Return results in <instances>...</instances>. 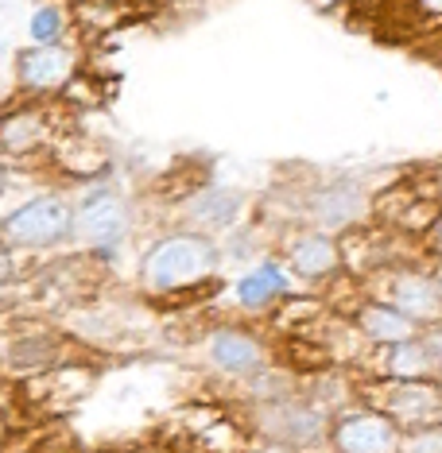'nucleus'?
Segmentation results:
<instances>
[{
  "label": "nucleus",
  "mask_w": 442,
  "mask_h": 453,
  "mask_svg": "<svg viewBox=\"0 0 442 453\" xmlns=\"http://www.w3.org/2000/svg\"><path fill=\"white\" fill-rule=\"evenodd\" d=\"M151 8H156V0H74L70 16L86 32H112V27H125L132 19L148 16Z\"/></svg>",
  "instance_id": "21"
},
{
  "label": "nucleus",
  "mask_w": 442,
  "mask_h": 453,
  "mask_svg": "<svg viewBox=\"0 0 442 453\" xmlns=\"http://www.w3.org/2000/svg\"><path fill=\"white\" fill-rule=\"evenodd\" d=\"M272 252L287 264L295 283L306 287V291H326V287L345 275L342 236L311 229V225H287V229H280Z\"/></svg>",
  "instance_id": "7"
},
{
  "label": "nucleus",
  "mask_w": 442,
  "mask_h": 453,
  "mask_svg": "<svg viewBox=\"0 0 442 453\" xmlns=\"http://www.w3.org/2000/svg\"><path fill=\"white\" fill-rule=\"evenodd\" d=\"M326 453H330V449H326Z\"/></svg>",
  "instance_id": "32"
},
{
  "label": "nucleus",
  "mask_w": 442,
  "mask_h": 453,
  "mask_svg": "<svg viewBox=\"0 0 442 453\" xmlns=\"http://www.w3.org/2000/svg\"><path fill=\"white\" fill-rule=\"evenodd\" d=\"M419 179H423V187L430 190V198H435L442 205V159L438 163H430V167L419 171Z\"/></svg>",
  "instance_id": "26"
},
{
  "label": "nucleus",
  "mask_w": 442,
  "mask_h": 453,
  "mask_svg": "<svg viewBox=\"0 0 442 453\" xmlns=\"http://www.w3.org/2000/svg\"><path fill=\"white\" fill-rule=\"evenodd\" d=\"M8 430H12V426H8V415L0 411V449H4V441H8Z\"/></svg>",
  "instance_id": "31"
},
{
  "label": "nucleus",
  "mask_w": 442,
  "mask_h": 453,
  "mask_svg": "<svg viewBox=\"0 0 442 453\" xmlns=\"http://www.w3.org/2000/svg\"><path fill=\"white\" fill-rule=\"evenodd\" d=\"M70 337L63 334H50V329H32V334H19L12 345L4 349L0 365L12 368L19 376H39V372H50L58 365H70Z\"/></svg>",
  "instance_id": "18"
},
{
  "label": "nucleus",
  "mask_w": 442,
  "mask_h": 453,
  "mask_svg": "<svg viewBox=\"0 0 442 453\" xmlns=\"http://www.w3.org/2000/svg\"><path fill=\"white\" fill-rule=\"evenodd\" d=\"M299 291V283H295V275L287 272V264L280 260L275 252L260 256L256 264H249V272L241 275L237 283H233V306H237V314L244 322H268L275 314V306L283 303L287 295Z\"/></svg>",
  "instance_id": "14"
},
{
  "label": "nucleus",
  "mask_w": 442,
  "mask_h": 453,
  "mask_svg": "<svg viewBox=\"0 0 442 453\" xmlns=\"http://www.w3.org/2000/svg\"><path fill=\"white\" fill-rule=\"evenodd\" d=\"M50 163L74 182H97L101 174L109 171V151H105V143H97V140H89V136H81V132L70 128L66 136L55 143Z\"/></svg>",
  "instance_id": "20"
},
{
  "label": "nucleus",
  "mask_w": 442,
  "mask_h": 453,
  "mask_svg": "<svg viewBox=\"0 0 442 453\" xmlns=\"http://www.w3.org/2000/svg\"><path fill=\"white\" fill-rule=\"evenodd\" d=\"M361 376H380V380H442V368L435 353L423 342V329L411 342H399L392 349H380L368 357Z\"/></svg>",
  "instance_id": "19"
},
{
  "label": "nucleus",
  "mask_w": 442,
  "mask_h": 453,
  "mask_svg": "<svg viewBox=\"0 0 442 453\" xmlns=\"http://www.w3.org/2000/svg\"><path fill=\"white\" fill-rule=\"evenodd\" d=\"M326 449L330 453H399L404 449V430L384 411L357 399V403L342 407L330 418Z\"/></svg>",
  "instance_id": "12"
},
{
  "label": "nucleus",
  "mask_w": 442,
  "mask_h": 453,
  "mask_svg": "<svg viewBox=\"0 0 442 453\" xmlns=\"http://www.w3.org/2000/svg\"><path fill=\"white\" fill-rule=\"evenodd\" d=\"M345 318L357 326V334L365 337V345L373 349V353H380V349H392L399 342H411V337H419V326L411 322L407 314H399L396 306H388L384 298L368 295L361 291L349 303Z\"/></svg>",
  "instance_id": "17"
},
{
  "label": "nucleus",
  "mask_w": 442,
  "mask_h": 453,
  "mask_svg": "<svg viewBox=\"0 0 442 453\" xmlns=\"http://www.w3.org/2000/svg\"><path fill=\"white\" fill-rule=\"evenodd\" d=\"M221 264V241L194 229H171L140 256L136 280L148 298H190L205 287H218Z\"/></svg>",
  "instance_id": "1"
},
{
  "label": "nucleus",
  "mask_w": 442,
  "mask_h": 453,
  "mask_svg": "<svg viewBox=\"0 0 442 453\" xmlns=\"http://www.w3.org/2000/svg\"><path fill=\"white\" fill-rule=\"evenodd\" d=\"M70 132L63 120V97H24L0 109V159H35L55 151Z\"/></svg>",
  "instance_id": "6"
},
{
  "label": "nucleus",
  "mask_w": 442,
  "mask_h": 453,
  "mask_svg": "<svg viewBox=\"0 0 442 453\" xmlns=\"http://www.w3.org/2000/svg\"><path fill=\"white\" fill-rule=\"evenodd\" d=\"M399 453H442V426L411 430V434H404V449Z\"/></svg>",
  "instance_id": "24"
},
{
  "label": "nucleus",
  "mask_w": 442,
  "mask_h": 453,
  "mask_svg": "<svg viewBox=\"0 0 442 453\" xmlns=\"http://www.w3.org/2000/svg\"><path fill=\"white\" fill-rule=\"evenodd\" d=\"M78 205L63 190H43L24 205H16L0 221V249L8 252H50L74 241Z\"/></svg>",
  "instance_id": "4"
},
{
  "label": "nucleus",
  "mask_w": 442,
  "mask_h": 453,
  "mask_svg": "<svg viewBox=\"0 0 442 453\" xmlns=\"http://www.w3.org/2000/svg\"><path fill=\"white\" fill-rule=\"evenodd\" d=\"M442 205L430 198V190L423 187V179L415 174H396L392 182L376 190L373 198V221L384 225L388 233L407 236V241H423V233L430 229V221L438 218Z\"/></svg>",
  "instance_id": "11"
},
{
  "label": "nucleus",
  "mask_w": 442,
  "mask_h": 453,
  "mask_svg": "<svg viewBox=\"0 0 442 453\" xmlns=\"http://www.w3.org/2000/svg\"><path fill=\"white\" fill-rule=\"evenodd\" d=\"M24 399L43 415H66L70 407H78L81 399L94 388V368L81 365V360H70V365H58L50 372H39L24 384Z\"/></svg>",
  "instance_id": "16"
},
{
  "label": "nucleus",
  "mask_w": 442,
  "mask_h": 453,
  "mask_svg": "<svg viewBox=\"0 0 442 453\" xmlns=\"http://www.w3.org/2000/svg\"><path fill=\"white\" fill-rule=\"evenodd\" d=\"M74 205H78L74 236L101 264L112 260V252L128 241V229H132V213H128L125 198L97 179V182H89L81 198H74Z\"/></svg>",
  "instance_id": "10"
},
{
  "label": "nucleus",
  "mask_w": 442,
  "mask_h": 453,
  "mask_svg": "<svg viewBox=\"0 0 442 453\" xmlns=\"http://www.w3.org/2000/svg\"><path fill=\"white\" fill-rule=\"evenodd\" d=\"M12 280H16V252L0 249V287L12 283Z\"/></svg>",
  "instance_id": "27"
},
{
  "label": "nucleus",
  "mask_w": 442,
  "mask_h": 453,
  "mask_svg": "<svg viewBox=\"0 0 442 453\" xmlns=\"http://www.w3.org/2000/svg\"><path fill=\"white\" fill-rule=\"evenodd\" d=\"M361 287L368 295L384 298L388 306H396L399 314H407L419 329L442 322V298H438L427 256H411V260L384 267V272H376L373 280H365Z\"/></svg>",
  "instance_id": "9"
},
{
  "label": "nucleus",
  "mask_w": 442,
  "mask_h": 453,
  "mask_svg": "<svg viewBox=\"0 0 442 453\" xmlns=\"http://www.w3.org/2000/svg\"><path fill=\"white\" fill-rule=\"evenodd\" d=\"M249 213V194L225 182H202L182 198V229L205 233V236H225L233 233Z\"/></svg>",
  "instance_id": "15"
},
{
  "label": "nucleus",
  "mask_w": 442,
  "mask_h": 453,
  "mask_svg": "<svg viewBox=\"0 0 442 453\" xmlns=\"http://www.w3.org/2000/svg\"><path fill=\"white\" fill-rule=\"evenodd\" d=\"M252 438L260 441H280L299 453H326V438H330V415L306 399L303 391H291L272 403H249L233 407Z\"/></svg>",
  "instance_id": "3"
},
{
  "label": "nucleus",
  "mask_w": 442,
  "mask_h": 453,
  "mask_svg": "<svg viewBox=\"0 0 442 453\" xmlns=\"http://www.w3.org/2000/svg\"><path fill=\"white\" fill-rule=\"evenodd\" d=\"M202 360L218 380L241 388L244 380L272 368L280 357H275V342L268 329H256L249 322H218L210 326L202 342Z\"/></svg>",
  "instance_id": "5"
},
{
  "label": "nucleus",
  "mask_w": 442,
  "mask_h": 453,
  "mask_svg": "<svg viewBox=\"0 0 442 453\" xmlns=\"http://www.w3.org/2000/svg\"><path fill=\"white\" fill-rule=\"evenodd\" d=\"M244 453H299V449L280 446V441H260V438H252V446L244 449Z\"/></svg>",
  "instance_id": "28"
},
{
  "label": "nucleus",
  "mask_w": 442,
  "mask_h": 453,
  "mask_svg": "<svg viewBox=\"0 0 442 453\" xmlns=\"http://www.w3.org/2000/svg\"><path fill=\"white\" fill-rule=\"evenodd\" d=\"M365 403L384 411L404 434L442 426V380H380L361 376L357 384Z\"/></svg>",
  "instance_id": "8"
},
{
  "label": "nucleus",
  "mask_w": 442,
  "mask_h": 453,
  "mask_svg": "<svg viewBox=\"0 0 442 453\" xmlns=\"http://www.w3.org/2000/svg\"><path fill=\"white\" fill-rule=\"evenodd\" d=\"M8 187H12V171H8V163L0 159V198L8 194Z\"/></svg>",
  "instance_id": "29"
},
{
  "label": "nucleus",
  "mask_w": 442,
  "mask_h": 453,
  "mask_svg": "<svg viewBox=\"0 0 442 453\" xmlns=\"http://www.w3.org/2000/svg\"><path fill=\"white\" fill-rule=\"evenodd\" d=\"M74 24L70 8L63 4H39L32 19H27V32H32V43L35 47H47V43H66V32Z\"/></svg>",
  "instance_id": "22"
},
{
  "label": "nucleus",
  "mask_w": 442,
  "mask_h": 453,
  "mask_svg": "<svg viewBox=\"0 0 442 453\" xmlns=\"http://www.w3.org/2000/svg\"><path fill=\"white\" fill-rule=\"evenodd\" d=\"M373 198L376 190L353 171L311 179L303 190L291 194V225H311V229L345 236L373 225Z\"/></svg>",
  "instance_id": "2"
},
{
  "label": "nucleus",
  "mask_w": 442,
  "mask_h": 453,
  "mask_svg": "<svg viewBox=\"0 0 442 453\" xmlns=\"http://www.w3.org/2000/svg\"><path fill=\"white\" fill-rule=\"evenodd\" d=\"M430 264V275H435V287H438V298H442V260H427Z\"/></svg>",
  "instance_id": "30"
},
{
  "label": "nucleus",
  "mask_w": 442,
  "mask_h": 453,
  "mask_svg": "<svg viewBox=\"0 0 442 453\" xmlns=\"http://www.w3.org/2000/svg\"><path fill=\"white\" fill-rule=\"evenodd\" d=\"M81 74V47L47 43L27 47L16 55V81L24 97H63Z\"/></svg>",
  "instance_id": "13"
},
{
  "label": "nucleus",
  "mask_w": 442,
  "mask_h": 453,
  "mask_svg": "<svg viewBox=\"0 0 442 453\" xmlns=\"http://www.w3.org/2000/svg\"><path fill=\"white\" fill-rule=\"evenodd\" d=\"M419 252H423L427 260H442V210H438V218L430 221V229L423 233V241H419Z\"/></svg>",
  "instance_id": "25"
},
{
  "label": "nucleus",
  "mask_w": 442,
  "mask_h": 453,
  "mask_svg": "<svg viewBox=\"0 0 442 453\" xmlns=\"http://www.w3.org/2000/svg\"><path fill=\"white\" fill-rule=\"evenodd\" d=\"M399 19L423 39H442V0H388Z\"/></svg>",
  "instance_id": "23"
}]
</instances>
